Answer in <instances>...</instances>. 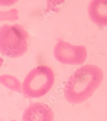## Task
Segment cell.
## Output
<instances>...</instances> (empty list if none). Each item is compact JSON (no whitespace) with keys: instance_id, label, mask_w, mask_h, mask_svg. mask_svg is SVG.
<instances>
[{"instance_id":"1","label":"cell","mask_w":107,"mask_h":121,"mask_svg":"<svg viewBox=\"0 0 107 121\" xmlns=\"http://www.w3.org/2000/svg\"><path fill=\"white\" fill-rule=\"evenodd\" d=\"M103 78L102 69L97 66L89 64L80 67L65 83L64 89L65 98L71 104L83 103L98 88Z\"/></svg>"},{"instance_id":"2","label":"cell","mask_w":107,"mask_h":121,"mask_svg":"<svg viewBox=\"0 0 107 121\" xmlns=\"http://www.w3.org/2000/svg\"><path fill=\"white\" fill-rule=\"evenodd\" d=\"M28 34L18 24L0 27V53L8 58H17L28 51Z\"/></svg>"},{"instance_id":"3","label":"cell","mask_w":107,"mask_h":121,"mask_svg":"<svg viewBox=\"0 0 107 121\" xmlns=\"http://www.w3.org/2000/svg\"><path fill=\"white\" fill-rule=\"evenodd\" d=\"M55 82L54 71L49 67L40 66L31 71L22 85L24 95L28 98H38L46 95Z\"/></svg>"},{"instance_id":"4","label":"cell","mask_w":107,"mask_h":121,"mask_svg":"<svg viewBox=\"0 0 107 121\" xmlns=\"http://www.w3.org/2000/svg\"><path fill=\"white\" fill-rule=\"evenodd\" d=\"M55 59L62 64L80 65L85 61L87 57L86 48L84 45H73L59 39L54 50Z\"/></svg>"},{"instance_id":"5","label":"cell","mask_w":107,"mask_h":121,"mask_svg":"<svg viewBox=\"0 0 107 121\" xmlns=\"http://www.w3.org/2000/svg\"><path fill=\"white\" fill-rule=\"evenodd\" d=\"M54 115L49 106L44 103L30 104L23 113V121H54Z\"/></svg>"},{"instance_id":"6","label":"cell","mask_w":107,"mask_h":121,"mask_svg":"<svg viewBox=\"0 0 107 121\" xmlns=\"http://www.w3.org/2000/svg\"><path fill=\"white\" fill-rule=\"evenodd\" d=\"M107 9L106 1L94 0L91 1L88 7V13L92 22L98 26H107Z\"/></svg>"},{"instance_id":"7","label":"cell","mask_w":107,"mask_h":121,"mask_svg":"<svg viewBox=\"0 0 107 121\" xmlns=\"http://www.w3.org/2000/svg\"><path fill=\"white\" fill-rule=\"evenodd\" d=\"M0 83L13 91L19 92H21L22 91L20 82L12 76L6 75L0 76Z\"/></svg>"},{"instance_id":"8","label":"cell","mask_w":107,"mask_h":121,"mask_svg":"<svg viewBox=\"0 0 107 121\" xmlns=\"http://www.w3.org/2000/svg\"><path fill=\"white\" fill-rule=\"evenodd\" d=\"M3 62H4V59H3V58L0 57V68H1V66L3 65Z\"/></svg>"},{"instance_id":"9","label":"cell","mask_w":107,"mask_h":121,"mask_svg":"<svg viewBox=\"0 0 107 121\" xmlns=\"http://www.w3.org/2000/svg\"><path fill=\"white\" fill-rule=\"evenodd\" d=\"M14 121V120H12V121Z\"/></svg>"}]
</instances>
